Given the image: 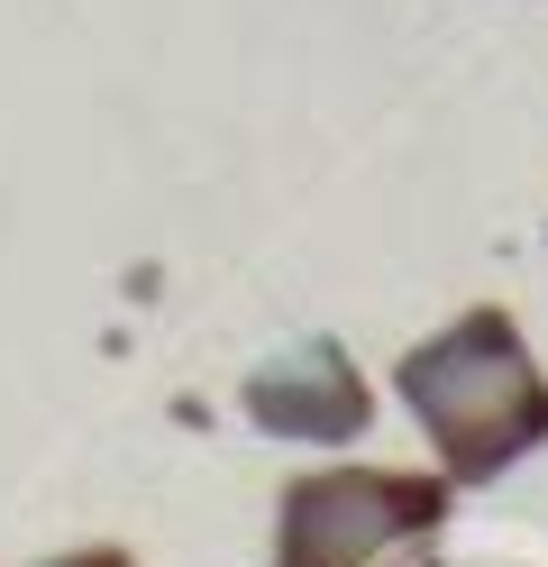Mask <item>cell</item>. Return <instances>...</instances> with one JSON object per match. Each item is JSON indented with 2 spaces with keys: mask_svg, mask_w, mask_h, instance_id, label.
Wrapping results in <instances>:
<instances>
[{
  "mask_svg": "<svg viewBox=\"0 0 548 567\" xmlns=\"http://www.w3.org/2000/svg\"><path fill=\"white\" fill-rule=\"evenodd\" d=\"M247 421L275 440H356L365 421H375V394H365V375L339 339H292L283 358H266L247 375Z\"/></svg>",
  "mask_w": 548,
  "mask_h": 567,
  "instance_id": "3",
  "label": "cell"
},
{
  "mask_svg": "<svg viewBox=\"0 0 548 567\" xmlns=\"http://www.w3.org/2000/svg\"><path fill=\"white\" fill-rule=\"evenodd\" d=\"M37 567H137V558L101 540V549H64V558H37Z\"/></svg>",
  "mask_w": 548,
  "mask_h": 567,
  "instance_id": "4",
  "label": "cell"
},
{
  "mask_svg": "<svg viewBox=\"0 0 548 567\" xmlns=\"http://www.w3.org/2000/svg\"><path fill=\"white\" fill-rule=\"evenodd\" d=\"M402 403H412L421 440L438 449V467L457 485H485L503 467H521L530 449H548V375L530 358V339L511 311H457L438 339L402 348Z\"/></svg>",
  "mask_w": 548,
  "mask_h": 567,
  "instance_id": "1",
  "label": "cell"
},
{
  "mask_svg": "<svg viewBox=\"0 0 548 567\" xmlns=\"http://www.w3.org/2000/svg\"><path fill=\"white\" fill-rule=\"evenodd\" d=\"M448 494V467H311L275 504V567H438Z\"/></svg>",
  "mask_w": 548,
  "mask_h": 567,
  "instance_id": "2",
  "label": "cell"
}]
</instances>
